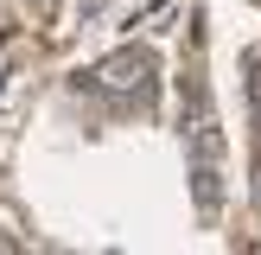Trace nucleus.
Here are the masks:
<instances>
[{
	"label": "nucleus",
	"mask_w": 261,
	"mask_h": 255,
	"mask_svg": "<svg viewBox=\"0 0 261 255\" xmlns=\"http://www.w3.org/2000/svg\"><path fill=\"white\" fill-rule=\"evenodd\" d=\"M153 76V51H115L102 70H89V76H76V83H109V89H140Z\"/></svg>",
	"instance_id": "1"
},
{
	"label": "nucleus",
	"mask_w": 261,
	"mask_h": 255,
	"mask_svg": "<svg viewBox=\"0 0 261 255\" xmlns=\"http://www.w3.org/2000/svg\"><path fill=\"white\" fill-rule=\"evenodd\" d=\"M249 89H255V121H261V64H255V76H249Z\"/></svg>",
	"instance_id": "2"
},
{
	"label": "nucleus",
	"mask_w": 261,
	"mask_h": 255,
	"mask_svg": "<svg viewBox=\"0 0 261 255\" xmlns=\"http://www.w3.org/2000/svg\"><path fill=\"white\" fill-rule=\"evenodd\" d=\"M255 204H261V172H255Z\"/></svg>",
	"instance_id": "3"
}]
</instances>
